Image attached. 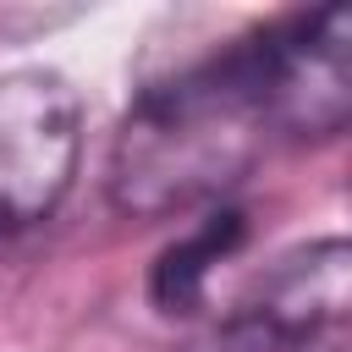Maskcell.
I'll return each instance as SVG.
<instances>
[{
  "label": "cell",
  "instance_id": "cell-3",
  "mask_svg": "<svg viewBox=\"0 0 352 352\" xmlns=\"http://www.w3.org/2000/svg\"><path fill=\"white\" fill-rule=\"evenodd\" d=\"M352 253L341 236L302 242L258 270L192 341L187 352H297L346 314Z\"/></svg>",
  "mask_w": 352,
  "mask_h": 352
},
{
  "label": "cell",
  "instance_id": "cell-4",
  "mask_svg": "<svg viewBox=\"0 0 352 352\" xmlns=\"http://www.w3.org/2000/svg\"><path fill=\"white\" fill-rule=\"evenodd\" d=\"M275 138L324 143L352 116V16L341 6L297 11L258 28Z\"/></svg>",
  "mask_w": 352,
  "mask_h": 352
},
{
  "label": "cell",
  "instance_id": "cell-2",
  "mask_svg": "<svg viewBox=\"0 0 352 352\" xmlns=\"http://www.w3.org/2000/svg\"><path fill=\"white\" fill-rule=\"evenodd\" d=\"M82 104L60 72H0V242L33 231L77 182Z\"/></svg>",
  "mask_w": 352,
  "mask_h": 352
},
{
  "label": "cell",
  "instance_id": "cell-1",
  "mask_svg": "<svg viewBox=\"0 0 352 352\" xmlns=\"http://www.w3.org/2000/svg\"><path fill=\"white\" fill-rule=\"evenodd\" d=\"M275 138L258 28L143 88L110 148V204L138 220L220 204Z\"/></svg>",
  "mask_w": 352,
  "mask_h": 352
},
{
  "label": "cell",
  "instance_id": "cell-6",
  "mask_svg": "<svg viewBox=\"0 0 352 352\" xmlns=\"http://www.w3.org/2000/svg\"><path fill=\"white\" fill-rule=\"evenodd\" d=\"M6 22H11V16H6V6H0V44L11 38ZM50 22H66V16H50V11H28V16H22V28H50Z\"/></svg>",
  "mask_w": 352,
  "mask_h": 352
},
{
  "label": "cell",
  "instance_id": "cell-5",
  "mask_svg": "<svg viewBox=\"0 0 352 352\" xmlns=\"http://www.w3.org/2000/svg\"><path fill=\"white\" fill-rule=\"evenodd\" d=\"M242 236H248V214H242V209H231V204L209 209L187 236H176V242L154 258V275H148L154 308L170 314V319H192V314L204 308V297H209L214 270L242 248Z\"/></svg>",
  "mask_w": 352,
  "mask_h": 352
},
{
  "label": "cell",
  "instance_id": "cell-7",
  "mask_svg": "<svg viewBox=\"0 0 352 352\" xmlns=\"http://www.w3.org/2000/svg\"><path fill=\"white\" fill-rule=\"evenodd\" d=\"M330 352H341V346H330Z\"/></svg>",
  "mask_w": 352,
  "mask_h": 352
}]
</instances>
